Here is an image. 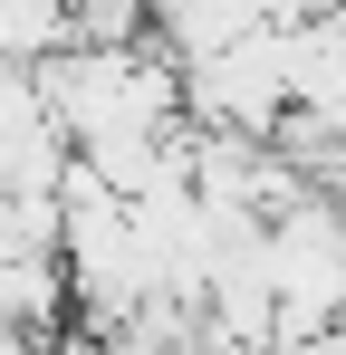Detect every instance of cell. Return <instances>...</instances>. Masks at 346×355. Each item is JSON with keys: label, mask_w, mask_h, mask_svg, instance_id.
<instances>
[{"label": "cell", "mask_w": 346, "mask_h": 355, "mask_svg": "<svg viewBox=\"0 0 346 355\" xmlns=\"http://www.w3.org/2000/svg\"><path fill=\"white\" fill-rule=\"evenodd\" d=\"M279 355H346V317H337V327H318V336H298V346H279Z\"/></svg>", "instance_id": "6da1fadb"}]
</instances>
